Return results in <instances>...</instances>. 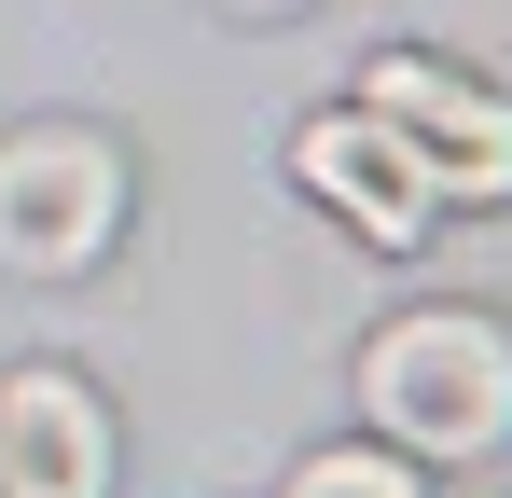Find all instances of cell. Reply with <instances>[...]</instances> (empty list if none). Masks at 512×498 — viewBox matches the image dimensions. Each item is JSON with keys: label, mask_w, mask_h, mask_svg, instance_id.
Listing matches in <instances>:
<instances>
[{"label": "cell", "mask_w": 512, "mask_h": 498, "mask_svg": "<svg viewBox=\"0 0 512 498\" xmlns=\"http://www.w3.org/2000/svg\"><path fill=\"white\" fill-rule=\"evenodd\" d=\"M236 14H291V0H236Z\"/></svg>", "instance_id": "7"}, {"label": "cell", "mask_w": 512, "mask_h": 498, "mask_svg": "<svg viewBox=\"0 0 512 498\" xmlns=\"http://www.w3.org/2000/svg\"><path fill=\"white\" fill-rule=\"evenodd\" d=\"M291 180H305L319 208H346L374 249H416V236H429V208H443V194L416 180V153H402L374 111H319V125L291 139Z\"/></svg>", "instance_id": "5"}, {"label": "cell", "mask_w": 512, "mask_h": 498, "mask_svg": "<svg viewBox=\"0 0 512 498\" xmlns=\"http://www.w3.org/2000/svg\"><path fill=\"white\" fill-rule=\"evenodd\" d=\"M111 485V415H97L84 374L28 360L0 374V498H97Z\"/></svg>", "instance_id": "4"}, {"label": "cell", "mask_w": 512, "mask_h": 498, "mask_svg": "<svg viewBox=\"0 0 512 498\" xmlns=\"http://www.w3.org/2000/svg\"><path fill=\"white\" fill-rule=\"evenodd\" d=\"M291 498H429L402 457H360V443H333V457H305L291 471Z\"/></svg>", "instance_id": "6"}, {"label": "cell", "mask_w": 512, "mask_h": 498, "mask_svg": "<svg viewBox=\"0 0 512 498\" xmlns=\"http://www.w3.org/2000/svg\"><path fill=\"white\" fill-rule=\"evenodd\" d=\"M360 111L416 153V180L457 208V194H512V97L471 70H429V56H374L360 70Z\"/></svg>", "instance_id": "3"}, {"label": "cell", "mask_w": 512, "mask_h": 498, "mask_svg": "<svg viewBox=\"0 0 512 498\" xmlns=\"http://www.w3.org/2000/svg\"><path fill=\"white\" fill-rule=\"evenodd\" d=\"M360 402L416 457H485V443H512V332L471 305H416L360 346Z\"/></svg>", "instance_id": "1"}, {"label": "cell", "mask_w": 512, "mask_h": 498, "mask_svg": "<svg viewBox=\"0 0 512 498\" xmlns=\"http://www.w3.org/2000/svg\"><path fill=\"white\" fill-rule=\"evenodd\" d=\"M111 222H125L111 139H84V125H14V139H0V263L70 277V263L111 249Z\"/></svg>", "instance_id": "2"}]
</instances>
